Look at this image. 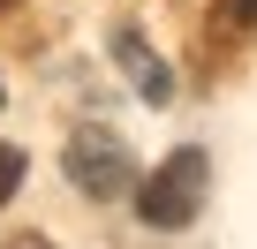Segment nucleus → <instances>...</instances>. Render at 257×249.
<instances>
[{"label": "nucleus", "mask_w": 257, "mask_h": 249, "mask_svg": "<svg viewBox=\"0 0 257 249\" xmlns=\"http://www.w3.org/2000/svg\"><path fill=\"white\" fill-rule=\"evenodd\" d=\"M227 23H234V31H249V23H257V0H227Z\"/></svg>", "instance_id": "5"}, {"label": "nucleus", "mask_w": 257, "mask_h": 249, "mask_svg": "<svg viewBox=\"0 0 257 249\" xmlns=\"http://www.w3.org/2000/svg\"><path fill=\"white\" fill-rule=\"evenodd\" d=\"M204 189H212V159H204L197 144H182V151H174L152 181H137V219L174 234V226H189V219H197Z\"/></svg>", "instance_id": "1"}, {"label": "nucleus", "mask_w": 257, "mask_h": 249, "mask_svg": "<svg viewBox=\"0 0 257 249\" xmlns=\"http://www.w3.org/2000/svg\"><path fill=\"white\" fill-rule=\"evenodd\" d=\"M113 61L128 68V83H137V98H144V106H167V98H174V68H167L137 31H128V23L113 31Z\"/></svg>", "instance_id": "3"}, {"label": "nucleus", "mask_w": 257, "mask_h": 249, "mask_svg": "<svg viewBox=\"0 0 257 249\" xmlns=\"http://www.w3.org/2000/svg\"><path fill=\"white\" fill-rule=\"evenodd\" d=\"M8 249H53V241H46V234H16Z\"/></svg>", "instance_id": "6"}, {"label": "nucleus", "mask_w": 257, "mask_h": 249, "mask_svg": "<svg viewBox=\"0 0 257 249\" xmlns=\"http://www.w3.org/2000/svg\"><path fill=\"white\" fill-rule=\"evenodd\" d=\"M68 181L91 196H121V189H137V159H128L121 136L83 129V136H68Z\"/></svg>", "instance_id": "2"}, {"label": "nucleus", "mask_w": 257, "mask_h": 249, "mask_svg": "<svg viewBox=\"0 0 257 249\" xmlns=\"http://www.w3.org/2000/svg\"><path fill=\"white\" fill-rule=\"evenodd\" d=\"M16 189H23V151H16V144H0V204H8Z\"/></svg>", "instance_id": "4"}]
</instances>
